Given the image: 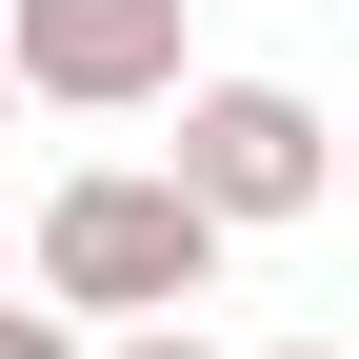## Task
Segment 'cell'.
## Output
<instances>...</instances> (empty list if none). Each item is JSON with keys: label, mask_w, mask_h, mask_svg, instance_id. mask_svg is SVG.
<instances>
[{"label": "cell", "mask_w": 359, "mask_h": 359, "mask_svg": "<svg viewBox=\"0 0 359 359\" xmlns=\"http://www.w3.org/2000/svg\"><path fill=\"white\" fill-rule=\"evenodd\" d=\"M219 280V219L180 200V160H80L60 200H40V299L60 320H180V299Z\"/></svg>", "instance_id": "6da1fadb"}, {"label": "cell", "mask_w": 359, "mask_h": 359, "mask_svg": "<svg viewBox=\"0 0 359 359\" xmlns=\"http://www.w3.org/2000/svg\"><path fill=\"white\" fill-rule=\"evenodd\" d=\"M180 200L240 240V219H299V200H339V120L299 100V80H200L180 100Z\"/></svg>", "instance_id": "7a4b0ae2"}, {"label": "cell", "mask_w": 359, "mask_h": 359, "mask_svg": "<svg viewBox=\"0 0 359 359\" xmlns=\"http://www.w3.org/2000/svg\"><path fill=\"white\" fill-rule=\"evenodd\" d=\"M0 60H20V100H80V120L200 100L180 80V0H0Z\"/></svg>", "instance_id": "3957f363"}, {"label": "cell", "mask_w": 359, "mask_h": 359, "mask_svg": "<svg viewBox=\"0 0 359 359\" xmlns=\"http://www.w3.org/2000/svg\"><path fill=\"white\" fill-rule=\"evenodd\" d=\"M0 359H100V339H80L60 299H0Z\"/></svg>", "instance_id": "277c9868"}, {"label": "cell", "mask_w": 359, "mask_h": 359, "mask_svg": "<svg viewBox=\"0 0 359 359\" xmlns=\"http://www.w3.org/2000/svg\"><path fill=\"white\" fill-rule=\"evenodd\" d=\"M100 359H219V339H200V320H140V339H100Z\"/></svg>", "instance_id": "5b68a950"}, {"label": "cell", "mask_w": 359, "mask_h": 359, "mask_svg": "<svg viewBox=\"0 0 359 359\" xmlns=\"http://www.w3.org/2000/svg\"><path fill=\"white\" fill-rule=\"evenodd\" d=\"M339 200H359V120H339Z\"/></svg>", "instance_id": "8992f818"}, {"label": "cell", "mask_w": 359, "mask_h": 359, "mask_svg": "<svg viewBox=\"0 0 359 359\" xmlns=\"http://www.w3.org/2000/svg\"><path fill=\"white\" fill-rule=\"evenodd\" d=\"M0 280H20V219H0Z\"/></svg>", "instance_id": "52a82bcc"}, {"label": "cell", "mask_w": 359, "mask_h": 359, "mask_svg": "<svg viewBox=\"0 0 359 359\" xmlns=\"http://www.w3.org/2000/svg\"><path fill=\"white\" fill-rule=\"evenodd\" d=\"M0 120H20V60H0Z\"/></svg>", "instance_id": "ba28073f"}, {"label": "cell", "mask_w": 359, "mask_h": 359, "mask_svg": "<svg viewBox=\"0 0 359 359\" xmlns=\"http://www.w3.org/2000/svg\"><path fill=\"white\" fill-rule=\"evenodd\" d=\"M299 359H320V339H299Z\"/></svg>", "instance_id": "9c48e42d"}]
</instances>
